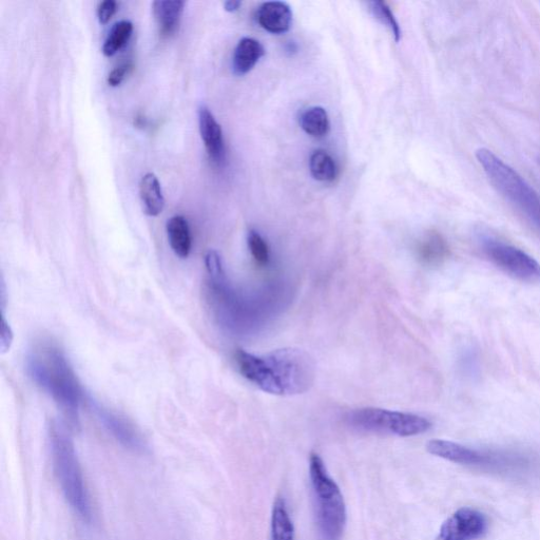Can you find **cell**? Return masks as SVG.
<instances>
[{"label": "cell", "mask_w": 540, "mask_h": 540, "mask_svg": "<svg viewBox=\"0 0 540 540\" xmlns=\"http://www.w3.org/2000/svg\"><path fill=\"white\" fill-rule=\"evenodd\" d=\"M240 374L261 391L276 396H294L313 387L316 364L305 351L286 347L265 355L244 350L235 353Z\"/></svg>", "instance_id": "1"}, {"label": "cell", "mask_w": 540, "mask_h": 540, "mask_svg": "<svg viewBox=\"0 0 540 540\" xmlns=\"http://www.w3.org/2000/svg\"><path fill=\"white\" fill-rule=\"evenodd\" d=\"M488 259L508 276L529 284H540V263L516 246L494 238L481 240Z\"/></svg>", "instance_id": "8"}, {"label": "cell", "mask_w": 540, "mask_h": 540, "mask_svg": "<svg viewBox=\"0 0 540 540\" xmlns=\"http://www.w3.org/2000/svg\"><path fill=\"white\" fill-rule=\"evenodd\" d=\"M242 3L238 0H229V2L224 3V9L227 12L233 13L240 9Z\"/></svg>", "instance_id": "28"}, {"label": "cell", "mask_w": 540, "mask_h": 540, "mask_svg": "<svg viewBox=\"0 0 540 540\" xmlns=\"http://www.w3.org/2000/svg\"><path fill=\"white\" fill-rule=\"evenodd\" d=\"M310 170L315 180L324 183L333 182L338 175V167L331 156L324 150H316L310 159Z\"/></svg>", "instance_id": "20"}, {"label": "cell", "mask_w": 540, "mask_h": 540, "mask_svg": "<svg viewBox=\"0 0 540 540\" xmlns=\"http://www.w3.org/2000/svg\"><path fill=\"white\" fill-rule=\"evenodd\" d=\"M170 246L179 258L189 257L192 247L191 231L188 221L182 216H175L166 225Z\"/></svg>", "instance_id": "17"}, {"label": "cell", "mask_w": 540, "mask_h": 540, "mask_svg": "<svg viewBox=\"0 0 540 540\" xmlns=\"http://www.w3.org/2000/svg\"><path fill=\"white\" fill-rule=\"evenodd\" d=\"M199 128L208 156L217 166L226 161V147L221 125L204 105L199 108Z\"/></svg>", "instance_id": "11"}, {"label": "cell", "mask_w": 540, "mask_h": 540, "mask_svg": "<svg viewBox=\"0 0 540 540\" xmlns=\"http://www.w3.org/2000/svg\"><path fill=\"white\" fill-rule=\"evenodd\" d=\"M464 359V364H462V366H464L466 372L474 374V370L477 365L476 355L472 352V350H469V352L464 355Z\"/></svg>", "instance_id": "27"}, {"label": "cell", "mask_w": 540, "mask_h": 540, "mask_svg": "<svg viewBox=\"0 0 540 540\" xmlns=\"http://www.w3.org/2000/svg\"><path fill=\"white\" fill-rule=\"evenodd\" d=\"M50 445L55 474L69 505L89 522L91 508L80 461L71 437L60 424H51Z\"/></svg>", "instance_id": "4"}, {"label": "cell", "mask_w": 540, "mask_h": 540, "mask_svg": "<svg viewBox=\"0 0 540 540\" xmlns=\"http://www.w3.org/2000/svg\"><path fill=\"white\" fill-rule=\"evenodd\" d=\"M140 199L145 214L149 217H158L165 208V198L159 179L154 173H146L141 179Z\"/></svg>", "instance_id": "14"}, {"label": "cell", "mask_w": 540, "mask_h": 540, "mask_svg": "<svg viewBox=\"0 0 540 540\" xmlns=\"http://www.w3.org/2000/svg\"><path fill=\"white\" fill-rule=\"evenodd\" d=\"M118 4L114 0H105L98 7V17L102 25H106L111 21V18L117 12Z\"/></svg>", "instance_id": "24"}, {"label": "cell", "mask_w": 540, "mask_h": 540, "mask_svg": "<svg viewBox=\"0 0 540 540\" xmlns=\"http://www.w3.org/2000/svg\"><path fill=\"white\" fill-rule=\"evenodd\" d=\"M371 9L378 21L384 26H387L392 32L395 41L399 42L401 40L402 32L390 7L383 2H374L371 3Z\"/></svg>", "instance_id": "23"}, {"label": "cell", "mask_w": 540, "mask_h": 540, "mask_svg": "<svg viewBox=\"0 0 540 540\" xmlns=\"http://www.w3.org/2000/svg\"><path fill=\"white\" fill-rule=\"evenodd\" d=\"M128 71V66H121L113 69L108 76V84L111 87L120 86L125 80V76Z\"/></svg>", "instance_id": "25"}, {"label": "cell", "mask_w": 540, "mask_h": 540, "mask_svg": "<svg viewBox=\"0 0 540 540\" xmlns=\"http://www.w3.org/2000/svg\"><path fill=\"white\" fill-rule=\"evenodd\" d=\"M185 3L181 0H158L152 4L154 18L163 35H171L179 28Z\"/></svg>", "instance_id": "16"}, {"label": "cell", "mask_w": 540, "mask_h": 540, "mask_svg": "<svg viewBox=\"0 0 540 540\" xmlns=\"http://www.w3.org/2000/svg\"><path fill=\"white\" fill-rule=\"evenodd\" d=\"M264 54V47L255 38H242L233 57L234 72L237 75L247 74L255 68Z\"/></svg>", "instance_id": "15"}, {"label": "cell", "mask_w": 540, "mask_h": 540, "mask_svg": "<svg viewBox=\"0 0 540 540\" xmlns=\"http://www.w3.org/2000/svg\"><path fill=\"white\" fill-rule=\"evenodd\" d=\"M12 341H13V333L11 331V327L7 323L6 319L3 318L2 343H0V347H2L3 354L7 353L10 350Z\"/></svg>", "instance_id": "26"}, {"label": "cell", "mask_w": 540, "mask_h": 540, "mask_svg": "<svg viewBox=\"0 0 540 540\" xmlns=\"http://www.w3.org/2000/svg\"><path fill=\"white\" fill-rule=\"evenodd\" d=\"M487 530L488 520L484 514L472 508H461L443 523L435 540H475Z\"/></svg>", "instance_id": "9"}, {"label": "cell", "mask_w": 540, "mask_h": 540, "mask_svg": "<svg viewBox=\"0 0 540 540\" xmlns=\"http://www.w3.org/2000/svg\"><path fill=\"white\" fill-rule=\"evenodd\" d=\"M247 243L250 254H252L257 265L267 267L270 263V248L258 231H249Z\"/></svg>", "instance_id": "22"}, {"label": "cell", "mask_w": 540, "mask_h": 540, "mask_svg": "<svg viewBox=\"0 0 540 540\" xmlns=\"http://www.w3.org/2000/svg\"><path fill=\"white\" fill-rule=\"evenodd\" d=\"M450 255L449 243L436 231L424 236L417 246V257L420 263L426 266H439L445 263Z\"/></svg>", "instance_id": "13"}, {"label": "cell", "mask_w": 540, "mask_h": 540, "mask_svg": "<svg viewBox=\"0 0 540 540\" xmlns=\"http://www.w3.org/2000/svg\"><path fill=\"white\" fill-rule=\"evenodd\" d=\"M302 129L311 137L324 138L331 129L329 114L322 107H312L305 110L300 117Z\"/></svg>", "instance_id": "18"}, {"label": "cell", "mask_w": 540, "mask_h": 540, "mask_svg": "<svg viewBox=\"0 0 540 540\" xmlns=\"http://www.w3.org/2000/svg\"><path fill=\"white\" fill-rule=\"evenodd\" d=\"M92 409L111 436L126 449L135 453H145L147 443L137 428L124 417L103 407L98 402L91 401Z\"/></svg>", "instance_id": "10"}, {"label": "cell", "mask_w": 540, "mask_h": 540, "mask_svg": "<svg viewBox=\"0 0 540 540\" xmlns=\"http://www.w3.org/2000/svg\"><path fill=\"white\" fill-rule=\"evenodd\" d=\"M257 21L269 33L283 34L291 29L293 11L286 3L268 2L259 8Z\"/></svg>", "instance_id": "12"}, {"label": "cell", "mask_w": 540, "mask_h": 540, "mask_svg": "<svg viewBox=\"0 0 540 540\" xmlns=\"http://www.w3.org/2000/svg\"><path fill=\"white\" fill-rule=\"evenodd\" d=\"M476 159L499 194L522 212L540 233V196L537 191L491 150L478 149Z\"/></svg>", "instance_id": "3"}, {"label": "cell", "mask_w": 540, "mask_h": 540, "mask_svg": "<svg viewBox=\"0 0 540 540\" xmlns=\"http://www.w3.org/2000/svg\"><path fill=\"white\" fill-rule=\"evenodd\" d=\"M295 528L289 517L285 500L278 497L272 513V540H294Z\"/></svg>", "instance_id": "19"}, {"label": "cell", "mask_w": 540, "mask_h": 540, "mask_svg": "<svg viewBox=\"0 0 540 540\" xmlns=\"http://www.w3.org/2000/svg\"><path fill=\"white\" fill-rule=\"evenodd\" d=\"M346 421L360 431L399 437L421 435L432 428V422L426 417L378 408L354 410L347 414Z\"/></svg>", "instance_id": "7"}, {"label": "cell", "mask_w": 540, "mask_h": 540, "mask_svg": "<svg viewBox=\"0 0 540 540\" xmlns=\"http://www.w3.org/2000/svg\"><path fill=\"white\" fill-rule=\"evenodd\" d=\"M427 450L430 454L457 465L487 468L498 472H517L528 469L531 465V458L522 453L478 450L443 439L430 440Z\"/></svg>", "instance_id": "6"}, {"label": "cell", "mask_w": 540, "mask_h": 540, "mask_svg": "<svg viewBox=\"0 0 540 540\" xmlns=\"http://www.w3.org/2000/svg\"><path fill=\"white\" fill-rule=\"evenodd\" d=\"M132 32L133 25L129 21H121L115 24L103 46L105 56L111 57L117 54L129 42Z\"/></svg>", "instance_id": "21"}, {"label": "cell", "mask_w": 540, "mask_h": 540, "mask_svg": "<svg viewBox=\"0 0 540 540\" xmlns=\"http://www.w3.org/2000/svg\"><path fill=\"white\" fill-rule=\"evenodd\" d=\"M310 477L317 508L320 540H342L347 513L343 495L336 481L317 453L310 456Z\"/></svg>", "instance_id": "5"}, {"label": "cell", "mask_w": 540, "mask_h": 540, "mask_svg": "<svg viewBox=\"0 0 540 540\" xmlns=\"http://www.w3.org/2000/svg\"><path fill=\"white\" fill-rule=\"evenodd\" d=\"M27 371L38 387L60 404L71 422L77 423L84 392L61 347L49 341L35 344L27 357Z\"/></svg>", "instance_id": "2"}]
</instances>
